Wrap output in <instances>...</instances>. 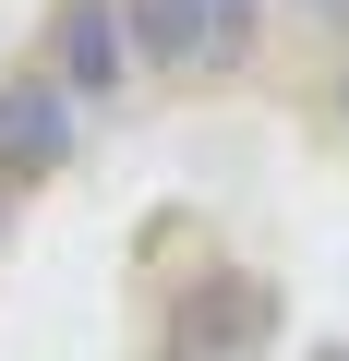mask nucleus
<instances>
[{
  "instance_id": "nucleus-2",
  "label": "nucleus",
  "mask_w": 349,
  "mask_h": 361,
  "mask_svg": "<svg viewBox=\"0 0 349 361\" xmlns=\"http://www.w3.org/2000/svg\"><path fill=\"white\" fill-rule=\"evenodd\" d=\"M37 73H49L73 109H85V97H121V73H133V25H121V0H61Z\"/></svg>"
},
{
  "instance_id": "nucleus-1",
  "label": "nucleus",
  "mask_w": 349,
  "mask_h": 361,
  "mask_svg": "<svg viewBox=\"0 0 349 361\" xmlns=\"http://www.w3.org/2000/svg\"><path fill=\"white\" fill-rule=\"evenodd\" d=\"M133 61H169V73H241L265 49V0H133Z\"/></svg>"
},
{
  "instance_id": "nucleus-4",
  "label": "nucleus",
  "mask_w": 349,
  "mask_h": 361,
  "mask_svg": "<svg viewBox=\"0 0 349 361\" xmlns=\"http://www.w3.org/2000/svg\"><path fill=\"white\" fill-rule=\"evenodd\" d=\"M73 133H85V109H73L49 73H13V85H0V180L73 169Z\"/></svg>"
},
{
  "instance_id": "nucleus-3",
  "label": "nucleus",
  "mask_w": 349,
  "mask_h": 361,
  "mask_svg": "<svg viewBox=\"0 0 349 361\" xmlns=\"http://www.w3.org/2000/svg\"><path fill=\"white\" fill-rule=\"evenodd\" d=\"M265 325H277L265 277H205L181 313H169V361H253V349H265Z\"/></svg>"
}]
</instances>
